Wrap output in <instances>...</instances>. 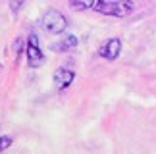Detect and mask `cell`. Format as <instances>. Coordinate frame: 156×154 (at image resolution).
<instances>
[{
	"label": "cell",
	"instance_id": "obj_1",
	"mask_svg": "<svg viewBox=\"0 0 156 154\" xmlns=\"http://www.w3.org/2000/svg\"><path fill=\"white\" fill-rule=\"evenodd\" d=\"M98 14L106 16H116V17H125L135 10L133 0H97L93 6Z\"/></svg>",
	"mask_w": 156,
	"mask_h": 154
},
{
	"label": "cell",
	"instance_id": "obj_2",
	"mask_svg": "<svg viewBox=\"0 0 156 154\" xmlns=\"http://www.w3.org/2000/svg\"><path fill=\"white\" fill-rule=\"evenodd\" d=\"M41 25L52 35H60V33H64L66 29H68V19H66V16L62 12L48 10V12H44L43 19H41Z\"/></svg>",
	"mask_w": 156,
	"mask_h": 154
},
{
	"label": "cell",
	"instance_id": "obj_3",
	"mask_svg": "<svg viewBox=\"0 0 156 154\" xmlns=\"http://www.w3.org/2000/svg\"><path fill=\"white\" fill-rule=\"evenodd\" d=\"M25 54H27V64L31 68L43 66L44 54H43V50H41V46H39V37H37V35H29L27 46H25Z\"/></svg>",
	"mask_w": 156,
	"mask_h": 154
},
{
	"label": "cell",
	"instance_id": "obj_4",
	"mask_svg": "<svg viewBox=\"0 0 156 154\" xmlns=\"http://www.w3.org/2000/svg\"><path fill=\"white\" fill-rule=\"evenodd\" d=\"M119 52H122V40L114 37V39H108L106 43L100 46L98 54L102 58H106V60H116L119 56Z\"/></svg>",
	"mask_w": 156,
	"mask_h": 154
},
{
	"label": "cell",
	"instance_id": "obj_5",
	"mask_svg": "<svg viewBox=\"0 0 156 154\" xmlns=\"http://www.w3.org/2000/svg\"><path fill=\"white\" fill-rule=\"evenodd\" d=\"M52 79H54V87L62 91V89L69 87L71 83H73V79H75V73L71 72V69H66V68H58L56 72H54Z\"/></svg>",
	"mask_w": 156,
	"mask_h": 154
},
{
	"label": "cell",
	"instance_id": "obj_6",
	"mask_svg": "<svg viewBox=\"0 0 156 154\" xmlns=\"http://www.w3.org/2000/svg\"><path fill=\"white\" fill-rule=\"evenodd\" d=\"M77 37L75 35H66V37L60 40L58 44H54V50H60V52H69V50H75L77 48Z\"/></svg>",
	"mask_w": 156,
	"mask_h": 154
},
{
	"label": "cell",
	"instance_id": "obj_7",
	"mask_svg": "<svg viewBox=\"0 0 156 154\" xmlns=\"http://www.w3.org/2000/svg\"><path fill=\"white\" fill-rule=\"evenodd\" d=\"M97 0H69V8L75 10V12H81V10H91Z\"/></svg>",
	"mask_w": 156,
	"mask_h": 154
},
{
	"label": "cell",
	"instance_id": "obj_8",
	"mask_svg": "<svg viewBox=\"0 0 156 154\" xmlns=\"http://www.w3.org/2000/svg\"><path fill=\"white\" fill-rule=\"evenodd\" d=\"M21 50H23V39H16V43H14V56H16V60L20 58Z\"/></svg>",
	"mask_w": 156,
	"mask_h": 154
},
{
	"label": "cell",
	"instance_id": "obj_9",
	"mask_svg": "<svg viewBox=\"0 0 156 154\" xmlns=\"http://www.w3.org/2000/svg\"><path fill=\"white\" fill-rule=\"evenodd\" d=\"M12 145V137H8V135H4V137H0V154H2L8 146Z\"/></svg>",
	"mask_w": 156,
	"mask_h": 154
},
{
	"label": "cell",
	"instance_id": "obj_10",
	"mask_svg": "<svg viewBox=\"0 0 156 154\" xmlns=\"http://www.w3.org/2000/svg\"><path fill=\"white\" fill-rule=\"evenodd\" d=\"M21 4H23V0H10L12 12H14V14H17V12H20V8H21Z\"/></svg>",
	"mask_w": 156,
	"mask_h": 154
}]
</instances>
